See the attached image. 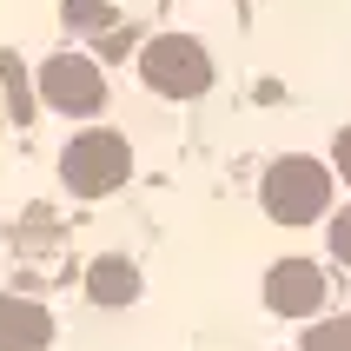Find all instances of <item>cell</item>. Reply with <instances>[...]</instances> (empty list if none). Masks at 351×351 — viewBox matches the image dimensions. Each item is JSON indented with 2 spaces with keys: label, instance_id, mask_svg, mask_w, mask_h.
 <instances>
[{
  "label": "cell",
  "instance_id": "cell-1",
  "mask_svg": "<svg viewBox=\"0 0 351 351\" xmlns=\"http://www.w3.org/2000/svg\"><path fill=\"white\" fill-rule=\"evenodd\" d=\"M258 199H265V213H272L278 226H312V219H325V206H332V173H325L318 159H305V153H285V159L265 166Z\"/></svg>",
  "mask_w": 351,
  "mask_h": 351
},
{
  "label": "cell",
  "instance_id": "cell-2",
  "mask_svg": "<svg viewBox=\"0 0 351 351\" xmlns=\"http://www.w3.org/2000/svg\"><path fill=\"white\" fill-rule=\"evenodd\" d=\"M139 80H146L159 99H199L213 86V60H206V47H199L193 34H159V40H146V53H139Z\"/></svg>",
  "mask_w": 351,
  "mask_h": 351
},
{
  "label": "cell",
  "instance_id": "cell-3",
  "mask_svg": "<svg viewBox=\"0 0 351 351\" xmlns=\"http://www.w3.org/2000/svg\"><path fill=\"white\" fill-rule=\"evenodd\" d=\"M133 173V146L119 133H80L66 153H60V179L73 186L80 199H106L113 186H126Z\"/></svg>",
  "mask_w": 351,
  "mask_h": 351
},
{
  "label": "cell",
  "instance_id": "cell-4",
  "mask_svg": "<svg viewBox=\"0 0 351 351\" xmlns=\"http://www.w3.org/2000/svg\"><path fill=\"white\" fill-rule=\"evenodd\" d=\"M40 99H47L53 113H99V99H106L99 60H86V53H53L47 66H40Z\"/></svg>",
  "mask_w": 351,
  "mask_h": 351
},
{
  "label": "cell",
  "instance_id": "cell-5",
  "mask_svg": "<svg viewBox=\"0 0 351 351\" xmlns=\"http://www.w3.org/2000/svg\"><path fill=\"white\" fill-rule=\"evenodd\" d=\"M265 305H272L278 318H312L318 305H325V272L305 265V258L272 265V272H265Z\"/></svg>",
  "mask_w": 351,
  "mask_h": 351
},
{
  "label": "cell",
  "instance_id": "cell-6",
  "mask_svg": "<svg viewBox=\"0 0 351 351\" xmlns=\"http://www.w3.org/2000/svg\"><path fill=\"white\" fill-rule=\"evenodd\" d=\"M47 345H53V318L34 298L0 292V351H47Z\"/></svg>",
  "mask_w": 351,
  "mask_h": 351
},
{
  "label": "cell",
  "instance_id": "cell-7",
  "mask_svg": "<svg viewBox=\"0 0 351 351\" xmlns=\"http://www.w3.org/2000/svg\"><path fill=\"white\" fill-rule=\"evenodd\" d=\"M86 292H93L99 305H133L139 298V272L126 258H93V265H86Z\"/></svg>",
  "mask_w": 351,
  "mask_h": 351
},
{
  "label": "cell",
  "instance_id": "cell-8",
  "mask_svg": "<svg viewBox=\"0 0 351 351\" xmlns=\"http://www.w3.org/2000/svg\"><path fill=\"white\" fill-rule=\"evenodd\" d=\"M0 80H7V113L27 126V113H34V93H27V73H20L14 53H0Z\"/></svg>",
  "mask_w": 351,
  "mask_h": 351
},
{
  "label": "cell",
  "instance_id": "cell-9",
  "mask_svg": "<svg viewBox=\"0 0 351 351\" xmlns=\"http://www.w3.org/2000/svg\"><path fill=\"white\" fill-rule=\"evenodd\" d=\"M305 351H351V312L345 318H318L305 332Z\"/></svg>",
  "mask_w": 351,
  "mask_h": 351
},
{
  "label": "cell",
  "instance_id": "cell-10",
  "mask_svg": "<svg viewBox=\"0 0 351 351\" xmlns=\"http://www.w3.org/2000/svg\"><path fill=\"white\" fill-rule=\"evenodd\" d=\"M60 14H66V27H93V20L106 14V0H66Z\"/></svg>",
  "mask_w": 351,
  "mask_h": 351
},
{
  "label": "cell",
  "instance_id": "cell-11",
  "mask_svg": "<svg viewBox=\"0 0 351 351\" xmlns=\"http://www.w3.org/2000/svg\"><path fill=\"white\" fill-rule=\"evenodd\" d=\"M332 252H338V258L351 265V206H345V213L332 219Z\"/></svg>",
  "mask_w": 351,
  "mask_h": 351
},
{
  "label": "cell",
  "instance_id": "cell-12",
  "mask_svg": "<svg viewBox=\"0 0 351 351\" xmlns=\"http://www.w3.org/2000/svg\"><path fill=\"white\" fill-rule=\"evenodd\" d=\"M338 179H345V186H351V126H345V133H338Z\"/></svg>",
  "mask_w": 351,
  "mask_h": 351
}]
</instances>
